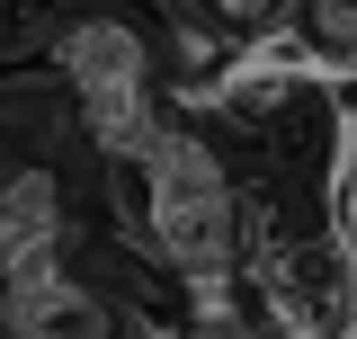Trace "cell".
<instances>
[{
	"label": "cell",
	"mask_w": 357,
	"mask_h": 339,
	"mask_svg": "<svg viewBox=\"0 0 357 339\" xmlns=\"http://www.w3.org/2000/svg\"><path fill=\"white\" fill-rule=\"evenodd\" d=\"M232 179H223L215 143L188 126H161V143L143 152V241L161 250L170 277H197V268H241V241H232Z\"/></svg>",
	"instance_id": "6da1fadb"
},
{
	"label": "cell",
	"mask_w": 357,
	"mask_h": 339,
	"mask_svg": "<svg viewBox=\"0 0 357 339\" xmlns=\"http://www.w3.org/2000/svg\"><path fill=\"white\" fill-rule=\"evenodd\" d=\"M206 18H215V36L223 45H250V36H268L277 18H286V0H197Z\"/></svg>",
	"instance_id": "5b68a950"
},
{
	"label": "cell",
	"mask_w": 357,
	"mask_h": 339,
	"mask_svg": "<svg viewBox=\"0 0 357 339\" xmlns=\"http://www.w3.org/2000/svg\"><path fill=\"white\" fill-rule=\"evenodd\" d=\"M54 72L72 89V107L161 98V81H152V36H143L134 18H107V9H89V18H72V27L54 36Z\"/></svg>",
	"instance_id": "7a4b0ae2"
},
{
	"label": "cell",
	"mask_w": 357,
	"mask_h": 339,
	"mask_svg": "<svg viewBox=\"0 0 357 339\" xmlns=\"http://www.w3.org/2000/svg\"><path fill=\"white\" fill-rule=\"evenodd\" d=\"M0 331L9 339H116V303L81 286L72 268H45V277H18V286H0Z\"/></svg>",
	"instance_id": "277c9868"
},
{
	"label": "cell",
	"mask_w": 357,
	"mask_h": 339,
	"mask_svg": "<svg viewBox=\"0 0 357 339\" xmlns=\"http://www.w3.org/2000/svg\"><path fill=\"white\" fill-rule=\"evenodd\" d=\"M63 241H72V188H63V170L18 161L0 179V286L63 268Z\"/></svg>",
	"instance_id": "3957f363"
}]
</instances>
